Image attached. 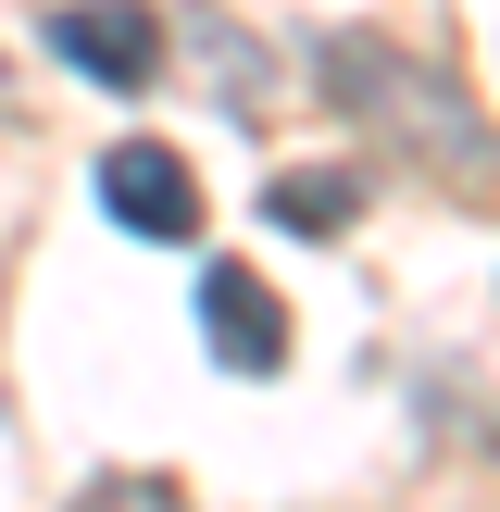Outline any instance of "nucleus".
Instances as JSON below:
<instances>
[{
	"label": "nucleus",
	"mask_w": 500,
	"mask_h": 512,
	"mask_svg": "<svg viewBox=\"0 0 500 512\" xmlns=\"http://www.w3.org/2000/svg\"><path fill=\"white\" fill-rule=\"evenodd\" d=\"M325 100L363 113L375 138H400L413 163H438L450 188H488V175H500V138L463 113V88L425 75L413 50H388V38H350V25H338V38H325Z\"/></svg>",
	"instance_id": "f257e3e1"
},
{
	"label": "nucleus",
	"mask_w": 500,
	"mask_h": 512,
	"mask_svg": "<svg viewBox=\"0 0 500 512\" xmlns=\"http://www.w3.org/2000/svg\"><path fill=\"white\" fill-rule=\"evenodd\" d=\"M50 50H63L88 88H150V75H163L150 0H63V13H50Z\"/></svg>",
	"instance_id": "f03ea898"
},
{
	"label": "nucleus",
	"mask_w": 500,
	"mask_h": 512,
	"mask_svg": "<svg viewBox=\"0 0 500 512\" xmlns=\"http://www.w3.org/2000/svg\"><path fill=\"white\" fill-rule=\"evenodd\" d=\"M100 213L138 225V238H200V175L163 138H125V150H100Z\"/></svg>",
	"instance_id": "7ed1b4c3"
},
{
	"label": "nucleus",
	"mask_w": 500,
	"mask_h": 512,
	"mask_svg": "<svg viewBox=\"0 0 500 512\" xmlns=\"http://www.w3.org/2000/svg\"><path fill=\"white\" fill-rule=\"evenodd\" d=\"M200 338H213L225 375H275L288 363V300H275L250 263H213L200 275Z\"/></svg>",
	"instance_id": "20e7f679"
},
{
	"label": "nucleus",
	"mask_w": 500,
	"mask_h": 512,
	"mask_svg": "<svg viewBox=\"0 0 500 512\" xmlns=\"http://www.w3.org/2000/svg\"><path fill=\"white\" fill-rule=\"evenodd\" d=\"M188 50H200V88H213L238 125L275 100V88H263V38H238V13H188Z\"/></svg>",
	"instance_id": "39448f33"
},
{
	"label": "nucleus",
	"mask_w": 500,
	"mask_h": 512,
	"mask_svg": "<svg viewBox=\"0 0 500 512\" xmlns=\"http://www.w3.org/2000/svg\"><path fill=\"white\" fill-rule=\"evenodd\" d=\"M263 213L300 225V238H325V225L363 213V175H350V163H300V175H275V188H263Z\"/></svg>",
	"instance_id": "423d86ee"
},
{
	"label": "nucleus",
	"mask_w": 500,
	"mask_h": 512,
	"mask_svg": "<svg viewBox=\"0 0 500 512\" xmlns=\"http://www.w3.org/2000/svg\"><path fill=\"white\" fill-rule=\"evenodd\" d=\"M75 512H188V500H175L163 475H100V488L75 500Z\"/></svg>",
	"instance_id": "0eeeda50"
}]
</instances>
